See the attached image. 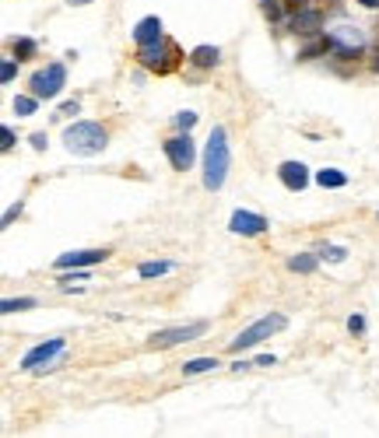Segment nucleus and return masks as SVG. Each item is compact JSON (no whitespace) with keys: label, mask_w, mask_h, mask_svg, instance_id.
Returning a JSON list of instances; mask_svg holds the SVG:
<instances>
[{"label":"nucleus","mask_w":379,"mask_h":438,"mask_svg":"<svg viewBox=\"0 0 379 438\" xmlns=\"http://www.w3.org/2000/svg\"><path fill=\"white\" fill-rule=\"evenodd\" d=\"M14 56H18V60H32V56H36V39H29V36L14 39Z\"/></svg>","instance_id":"nucleus-22"},{"label":"nucleus","mask_w":379,"mask_h":438,"mask_svg":"<svg viewBox=\"0 0 379 438\" xmlns=\"http://www.w3.org/2000/svg\"><path fill=\"white\" fill-rule=\"evenodd\" d=\"M316 183H320L323 190H340V186L348 183V175H344L340 168H323V172H316Z\"/></svg>","instance_id":"nucleus-18"},{"label":"nucleus","mask_w":379,"mask_h":438,"mask_svg":"<svg viewBox=\"0 0 379 438\" xmlns=\"http://www.w3.org/2000/svg\"><path fill=\"white\" fill-rule=\"evenodd\" d=\"M78 109H81V102H64L56 116H78Z\"/></svg>","instance_id":"nucleus-33"},{"label":"nucleus","mask_w":379,"mask_h":438,"mask_svg":"<svg viewBox=\"0 0 379 438\" xmlns=\"http://www.w3.org/2000/svg\"><path fill=\"white\" fill-rule=\"evenodd\" d=\"M316 267H320V256H316V253H298V256L288 260V270H292V274H313Z\"/></svg>","instance_id":"nucleus-16"},{"label":"nucleus","mask_w":379,"mask_h":438,"mask_svg":"<svg viewBox=\"0 0 379 438\" xmlns=\"http://www.w3.org/2000/svg\"><path fill=\"white\" fill-rule=\"evenodd\" d=\"M36 106H39V98H36V95H32V98H25V95H21V98H14V113H18V116H32V113H36Z\"/></svg>","instance_id":"nucleus-25"},{"label":"nucleus","mask_w":379,"mask_h":438,"mask_svg":"<svg viewBox=\"0 0 379 438\" xmlns=\"http://www.w3.org/2000/svg\"><path fill=\"white\" fill-rule=\"evenodd\" d=\"M362 7H379V0H358Z\"/></svg>","instance_id":"nucleus-35"},{"label":"nucleus","mask_w":379,"mask_h":438,"mask_svg":"<svg viewBox=\"0 0 379 438\" xmlns=\"http://www.w3.org/2000/svg\"><path fill=\"white\" fill-rule=\"evenodd\" d=\"M214 368H218L214 358H193L183 365V375H201V372H214Z\"/></svg>","instance_id":"nucleus-20"},{"label":"nucleus","mask_w":379,"mask_h":438,"mask_svg":"<svg viewBox=\"0 0 379 438\" xmlns=\"http://www.w3.org/2000/svg\"><path fill=\"white\" fill-rule=\"evenodd\" d=\"M21 207H25V203H21V200H18V203H11V207H7V210H4V228H7V225H11V221H14V218H21Z\"/></svg>","instance_id":"nucleus-29"},{"label":"nucleus","mask_w":379,"mask_h":438,"mask_svg":"<svg viewBox=\"0 0 379 438\" xmlns=\"http://www.w3.org/2000/svg\"><path fill=\"white\" fill-rule=\"evenodd\" d=\"M288 326V319L281 316V312H271V316H263V319H256L253 326H246L232 344H228V351L232 355H239V351H246V347H256V344H263L267 337H274V333H281Z\"/></svg>","instance_id":"nucleus-3"},{"label":"nucleus","mask_w":379,"mask_h":438,"mask_svg":"<svg viewBox=\"0 0 379 438\" xmlns=\"http://www.w3.org/2000/svg\"><path fill=\"white\" fill-rule=\"evenodd\" d=\"M320 53H330V39H320V42H313V46H305V49L298 53V60H313V56H320Z\"/></svg>","instance_id":"nucleus-24"},{"label":"nucleus","mask_w":379,"mask_h":438,"mask_svg":"<svg viewBox=\"0 0 379 438\" xmlns=\"http://www.w3.org/2000/svg\"><path fill=\"white\" fill-rule=\"evenodd\" d=\"M71 7H84V4H91V0H67Z\"/></svg>","instance_id":"nucleus-36"},{"label":"nucleus","mask_w":379,"mask_h":438,"mask_svg":"<svg viewBox=\"0 0 379 438\" xmlns=\"http://www.w3.org/2000/svg\"><path fill=\"white\" fill-rule=\"evenodd\" d=\"M327 39H330V53L340 56V60H358L362 49H365V32L351 29V25H337Z\"/></svg>","instance_id":"nucleus-6"},{"label":"nucleus","mask_w":379,"mask_h":438,"mask_svg":"<svg viewBox=\"0 0 379 438\" xmlns=\"http://www.w3.org/2000/svg\"><path fill=\"white\" fill-rule=\"evenodd\" d=\"M281 4H285V11H292V14H298V11L309 7V0H281Z\"/></svg>","instance_id":"nucleus-32"},{"label":"nucleus","mask_w":379,"mask_h":438,"mask_svg":"<svg viewBox=\"0 0 379 438\" xmlns=\"http://www.w3.org/2000/svg\"><path fill=\"white\" fill-rule=\"evenodd\" d=\"M109 260V249H74V253H64V256H56V270H88V267H95V263H106Z\"/></svg>","instance_id":"nucleus-8"},{"label":"nucleus","mask_w":379,"mask_h":438,"mask_svg":"<svg viewBox=\"0 0 379 438\" xmlns=\"http://www.w3.org/2000/svg\"><path fill=\"white\" fill-rule=\"evenodd\" d=\"M260 11H263L267 21H281L285 18V4L281 0H260Z\"/></svg>","instance_id":"nucleus-21"},{"label":"nucleus","mask_w":379,"mask_h":438,"mask_svg":"<svg viewBox=\"0 0 379 438\" xmlns=\"http://www.w3.org/2000/svg\"><path fill=\"white\" fill-rule=\"evenodd\" d=\"M211 330L208 319H197V322H186V326H172V330H158L148 337V347L151 351H166V347H179V344H190L197 337H204Z\"/></svg>","instance_id":"nucleus-4"},{"label":"nucleus","mask_w":379,"mask_h":438,"mask_svg":"<svg viewBox=\"0 0 379 438\" xmlns=\"http://www.w3.org/2000/svg\"><path fill=\"white\" fill-rule=\"evenodd\" d=\"M29 144H32L36 151H42V148H46L49 141H46V133H32V137H29Z\"/></svg>","instance_id":"nucleus-34"},{"label":"nucleus","mask_w":379,"mask_h":438,"mask_svg":"<svg viewBox=\"0 0 379 438\" xmlns=\"http://www.w3.org/2000/svg\"><path fill=\"white\" fill-rule=\"evenodd\" d=\"M29 309H36V298H4V305H0L4 316H11V312H29Z\"/></svg>","instance_id":"nucleus-19"},{"label":"nucleus","mask_w":379,"mask_h":438,"mask_svg":"<svg viewBox=\"0 0 379 438\" xmlns=\"http://www.w3.org/2000/svg\"><path fill=\"white\" fill-rule=\"evenodd\" d=\"M162 36H166V32H162V21H158L155 14H148V18H141V21L133 25V36H130V39L137 42V49H141V46H151V42L162 39Z\"/></svg>","instance_id":"nucleus-14"},{"label":"nucleus","mask_w":379,"mask_h":438,"mask_svg":"<svg viewBox=\"0 0 379 438\" xmlns=\"http://www.w3.org/2000/svg\"><path fill=\"white\" fill-rule=\"evenodd\" d=\"M373 71H376V74H379V53H376V56H373Z\"/></svg>","instance_id":"nucleus-37"},{"label":"nucleus","mask_w":379,"mask_h":438,"mask_svg":"<svg viewBox=\"0 0 379 438\" xmlns=\"http://www.w3.org/2000/svg\"><path fill=\"white\" fill-rule=\"evenodd\" d=\"M176 126H179V130H190V126H193V123H197V113H176Z\"/></svg>","instance_id":"nucleus-28"},{"label":"nucleus","mask_w":379,"mask_h":438,"mask_svg":"<svg viewBox=\"0 0 379 438\" xmlns=\"http://www.w3.org/2000/svg\"><path fill=\"white\" fill-rule=\"evenodd\" d=\"M141 63L151 71V74H168V71H176V63H179V46L172 39H155L151 46H141Z\"/></svg>","instance_id":"nucleus-5"},{"label":"nucleus","mask_w":379,"mask_h":438,"mask_svg":"<svg viewBox=\"0 0 379 438\" xmlns=\"http://www.w3.org/2000/svg\"><path fill=\"white\" fill-rule=\"evenodd\" d=\"M106 144H109V133L102 130V123L78 120V123H71V126H64V148H67L71 155L91 158V155H98Z\"/></svg>","instance_id":"nucleus-1"},{"label":"nucleus","mask_w":379,"mask_h":438,"mask_svg":"<svg viewBox=\"0 0 379 438\" xmlns=\"http://www.w3.org/2000/svg\"><path fill=\"white\" fill-rule=\"evenodd\" d=\"M172 267H176L172 260H148V263H141V267H137V274H141L144 280H151V277H162V274H168Z\"/></svg>","instance_id":"nucleus-17"},{"label":"nucleus","mask_w":379,"mask_h":438,"mask_svg":"<svg viewBox=\"0 0 379 438\" xmlns=\"http://www.w3.org/2000/svg\"><path fill=\"white\" fill-rule=\"evenodd\" d=\"M228 175V133L225 126H214L208 137V151H204V186L221 190Z\"/></svg>","instance_id":"nucleus-2"},{"label":"nucleus","mask_w":379,"mask_h":438,"mask_svg":"<svg viewBox=\"0 0 379 438\" xmlns=\"http://www.w3.org/2000/svg\"><path fill=\"white\" fill-rule=\"evenodd\" d=\"M218 60H221V49H218V46H197V49L190 53V63H193L197 71L218 67Z\"/></svg>","instance_id":"nucleus-15"},{"label":"nucleus","mask_w":379,"mask_h":438,"mask_svg":"<svg viewBox=\"0 0 379 438\" xmlns=\"http://www.w3.org/2000/svg\"><path fill=\"white\" fill-rule=\"evenodd\" d=\"M348 330H351L355 337H362V333H365V316H351L348 319Z\"/></svg>","instance_id":"nucleus-31"},{"label":"nucleus","mask_w":379,"mask_h":438,"mask_svg":"<svg viewBox=\"0 0 379 438\" xmlns=\"http://www.w3.org/2000/svg\"><path fill=\"white\" fill-rule=\"evenodd\" d=\"M0 151H14V130L11 126H0Z\"/></svg>","instance_id":"nucleus-27"},{"label":"nucleus","mask_w":379,"mask_h":438,"mask_svg":"<svg viewBox=\"0 0 379 438\" xmlns=\"http://www.w3.org/2000/svg\"><path fill=\"white\" fill-rule=\"evenodd\" d=\"M292 32L295 36H316L320 32V25H323V11H313V7H305V11H298L292 14Z\"/></svg>","instance_id":"nucleus-13"},{"label":"nucleus","mask_w":379,"mask_h":438,"mask_svg":"<svg viewBox=\"0 0 379 438\" xmlns=\"http://www.w3.org/2000/svg\"><path fill=\"white\" fill-rule=\"evenodd\" d=\"M166 158L176 172H190L197 161V148L190 137H172V141H166Z\"/></svg>","instance_id":"nucleus-9"},{"label":"nucleus","mask_w":379,"mask_h":438,"mask_svg":"<svg viewBox=\"0 0 379 438\" xmlns=\"http://www.w3.org/2000/svg\"><path fill=\"white\" fill-rule=\"evenodd\" d=\"M320 256L323 260H334V263H344L348 260V249H340V245H320Z\"/></svg>","instance_id":"nucleus-26"},{"label":"nucleus","mask_w":379,"mask_h":438,"mask_svg":"<svg viewBox=\"0 0 379 438\" xmlns=\"http://www.w3.org/2000/svg\"><path fill=\"white\" fill-rule=\"evenodd\" d=\"M60 287H71V284H84V280H88V270H78V267H74V270H60Z\"/></svg>","instance_id":"nucleus-23"},{"label":"nucleus","mask_w":379,"mask_h":438,"mask_svg":"<svg viewBox=\"0 0 379 438\" xmlns=\"http://www.w3.org/2000/svg\"><path fill=\"white\" fill-rule=\"evenodd\" d=\"M64 337H53V340H46V344H39V347H32L25 358H21V372H36V368H42V365H49L53 358H60L64 355Z\"/></svg>","instance_id":"nucleus-11"},{"label":"nucleus","mask_w":379,"mask_h":438,"mask_svg":"<svg viewBox=\"0 0 379 438\" xmlns=\"http://www.w3.org/2000/svg\"><path fill=\"white\" fill-rule=\"evenodd\" d=\"M228 232H232V235H246V239L263 235V232H267V218H263V214H253L246 207H239V210L228 218Z\"/></svg>","instance_id":"nucleus-10"},{"label":"nucleus","mask_w":379,"mask_h":438,"mask_svg":"<svg viewBox=\"0 0 379 438\" xmlns=\"http://www.w3.org/2000/svg\"><path fill=\"white\" fill-rule=\"evenodd\" d=\"M278 179L285 183V190L298 193V190L309 186V168H305L302 161H281V165H278Z\"/></svg>","instance_id":"nucleus-12"},{"label":"nucleus","mask_w":379,"mask_h":438,"mask_svg":"<svg viewBox=\"0 0 379 438\" xmlns=\"http://www.w3.org/2000/svg\"><path fill=\"white\" fill-rule=\"evenodd\" d=\"M64 84H67V67L64 63H49V67H42L39 74H32V95L36 98H56L60 91H64Z\"/></svg>","instance_id":"nucleus-7"},{"label":"nucleus","mask_w":379,"mask_h":438,"mask_svg":"<svg viewBox=\"0 0 379 438\" xmlns=\"http://www.w3.org/2000/svg\"><path fill=\"white\" fill-rule=\"evenodd\" d=\"M14 71H18V63H14V60H4V63H0V81L7 84V81L14 78Z\"/></svg>","instance_id":"nucleus-30"}]
</instances>
